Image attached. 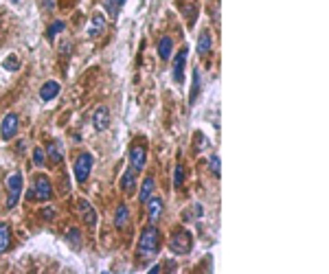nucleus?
I'll list each match as a JSON object with an SVG mask.
<instances>
[{"label":"nucleus","mask_w":329,"mask_h":274,"mask_svg":"<svg viewBox=\"0 0 329 274\" xmlns=\"http://www.w3.org/2000/svg\"><path fill=\"white\" fill-rule=\"evenodd\" d=\"M160 250V232L158 228L150 224V226H145L141 237H138V246H136V257L141 261H150L154 259L156 254Z\"/></svg>","instance_id":"obj_1"},{"label":"nucleus","mask_w":329,"mask_h":274,"mask_svg":"<svg viewBox=\"0 0 329 274\" xmlns=\"http://www.w3.org/2000/svg\"><path fill=\"white\" fill-rule=\"evenodd\" d=\"M53 197V187H51V178L44 176V173H38L35 178L31 180V187L27 191V200L31 202H46Z\"/></svg>","instance_id":"obj_2"},{"label":"nucleus","mask_w":329,"mask_h":274,"mask_svg":"<svg viewBox=\"0 0 329 274\" xmlns=\"http://www.w3.org/2000/svg\"><path fill=\"white\" fill-rule=\"evenodd\" d=\"M193 248V235L187 228H176L169 237V250L174 254H189Z\"/></svg>","instance_id":"obj_3"},{"label":"nucleus","mask_w":329,"mask_h":274,"mask_svg":"<svg viewBox=\"0 0 329 274\" xmlns=\"http://www.w3.org/2000/svg\"><path fill=\"white\" fill-rule=\"evenodd\" d=\"M93 162H95V158H93L90 152H81L75 158V162H72V173H75V180L79 182V185H84V182L88 180L90 171H93Z\"/></svg>","instance_id":"obj_4"},{"label":"nucleus","mask_w":329,"mask_h":274,"mask_svg":"<svg viewBox=\"0 0 329 274\" xmlns=\"http://www.w3.org/2000/svg\"><path fill=\"white\" fill-rule=\"evenodd\" d=\"M22 187H24V176L20 171H15V173H11V176L7 178V191H9L7 209H15V204H18L20 195H22Z\"/></svg>","instance_id":"obj_5"},{"label":"nucleus","mask_w":329,"mask_h":274,"mask_svg":"<svg viewBox=\"0 0 329 274\" xmlns=\"http://www.w3.org/2000/svg\"><path fill=\"white\" fill-rule=\"evenodd\" d=\"M145 165H147V143L136 140V143L130 147V167L134 171H143Z\"/></svg>","instance_id":"obj_6"},{"label":"nucleus","mask_w":329,"mask_h":274,"mask_svg":"<svg viewBox=\"0 0 329 274\" xmlns=\"http://www.w3.org/2000/svg\"><path fill=\"white\" fill-rule=\"evenodd\" d=\"M15 134H18V114H5L3 123H0V138L3 140H11Z\"/></svg>","instance_id":"obj_7"},{"label":"nucleus","mask_w":329,"mask_h":274,"mask_svg":"<svg viewBox=\"0 0 329 274\" xmlns=\"http://www.w3.org/2000/svg\"><path fill=\"white\" fill-rule=\"evenodd\" d=\"M178 9L185 15L189 27H193L195 20H197V13H200V5H197L195 0H178Z\"/></svg>","instance_id":"obj_8"},{"label":"nucleus","mask_w":329,"mask_h":274,"mask_svg":"<svg viewBox=\"0 0 329 274\" xmlns=\"http://www.w3.org/2000/svg\"><path fill=\"white\" fill-rule=\"evenodd\" d=\"M187 46L176 55V60H174V66H171V79H174V84H182L185 81V66H187Z\"/></svg>","instance_id":"obj_9"},{"label":"nucleus","mask_w":329,"mask_h":274,"mask_svg":"<svg viewBox=\"0 0 329 274\" xmlns=\"http://www.w3.org/2000/svg\"><path fill=\"white\" fill-rule=\"evenodd\" d=\"M147 206V220H150V224H156L160 217H162V211H164V204H162V197H156L152 195L150 200L145 202Z\"/></svg>","instance_id":"obj_10"},{"label":"nucleus","mask_w":329,"mask_h":274,"mask_svg":"<svg viewBox=\"0 0 329 274\" xmlns=\"http://www.w3.org/2000/svg\"><path fill=\"white\" fill-rule=\"evenodd\" d=\"M77 211L81 215V220H84V224L88 228H93L97 224V211L93 209V204H90L88 200H79L77 202Z\"/></svg>","instance_id":"obj_11"},{"label":"nucleus","mask_w":329,"mask_h":274,"mask_svg":"<svg viewBox=\"0 0 329 274\" xmlns=\"http://www.w3.org/2000/svg\"><path fill=\"white\" fill-rule=\"evenodd\" d=\"M93 125L97 132H103V130H108L110 127V112H108V107L105 105H99L95 114H93Z\"/></svg>","instance_id":"obj_12"},{"label":"nucleus","mask_w":329,"mask_h":274,"mask_svg":"<svg viewBox=\"0 0 329 274\" xmlns=\"http://www.w3.org/2000/svg\"><path fill=\"white\" fill-rule=\"evenodd\" d=\"M136 173H138V171H134L132 167L123 171V176H121V191H123L125 195L134 193V189H136Z\"/></svg>","instance_id":"obj_13"},{"label":"nucleus","mask_w":329,"mask_h":274,"mask_svg":"<svg viewBox=\"0 0 329 274\" xmlns=\"http://www.w3.org/2000/svg\"><path fill=\"white\" fill-rule=\"evenodd\" d=\"M44 154L48 156V162H51V165H60V162L64 160V147H62L60 140H53V143H48Z\"/></svg>","instance_id":"obj_14"},{"label":"nucleus","mask_w":329,"mask_h":274,"mask_svg":"<svg viewBox=\"0 0 329 274\" xmlns=\"http://www.w3.org/2000/svg\"><path fill=\"white\" fill-rule=\"evenodd\" d=\"M127 224H130V206L125 202H121L117 206V211H114V226L123 230V228H127Z\"/></svg>","instance_id":"obj_15"},{"label":"nucleus","mask_w":329,"mask_h":274,"mask_svg":"<svg viewBox=\"0 0 329 274\" xmlns=\"http://www.w3.org/2000/svg\"><path fill=\"white\" fill-rule=\"evenodd\" d=\"M60 90H62V86L51 79V81H46V84L40 88V99H42V101H53V99L60 95Z\"/></svg>","instance_id":"obj_16"},{"label":"nucleus","mask_w":329,"mask_h":274,"mask_svg":"<svg viewBox=\"0 0 329 274\" xmlns=\"http://www.w3.org/2000/svg\"><path fill=\"white\" fill-rule=\"evenodd\" d=\"M103 29H105V18L101 13H95L93 20H90V27H88V35L90 38H99L103 33Z\"/></svg>","instance_id":"obj_17"},{"label":"nucleus","mask_w":329,"mask_h":274,"mask_svg":"<svg viewBox=\"0 0 329 274\" xmlns=\"http://www.w3.org/2000/svg\"><path fill=\"white\" fill-rule=\"evenodd\" d=\"M211 46H213V40H211V33L209 29H204L200 33V38H197V55H209L211 53Z\"/></svg>","instance_id":"obj_18"},{"label":"nucleus","mask_w":329,"mask_h":274,"mask_svg":"<svg viewBox=\"0 0 329 274\" xmlns=\"http://www.w3.org/2000/svg\"><path fill=\"white\" fill-rule=\"evenodd\" d=\"M171 53H174V42H171V38H160V42H158V57L162 62H167L169 57H171Z\"/></svg>","instance_id":"obj_19"},{"label":"nucleus","mask_w":329,"mask_h":274,"mask_svg":"<svg viewBox=\"0 0 329 274\" xmlns=\"http://www.w3.org/2000/svg\"><path fill=\"white\" fill-rule=\"evenodd\" d=\"M152 195H154V178L147 176L143 180V185H141V191H138V200H141V204H145Z\"/></svg>","instance_id":"obj_20"},{"label":"nucleus","mask_w":329,"mask_h":274,"mask_svg":"<svg viewBox=\"0 0 329 274\" xmlns=\"http://www.w3.org/2000/svg\"><path fill=\"white\" fill-rule=\"evenodd\" d=\"M11 248V230L7 224L0 222V254L7 252Z\"/></svg>","instance_id":"obj_21"},{"label":"nucleus","mask_w":329,"mask_h":274,"mask_svg":"<svg viewBox=\"0 0 329 274\" xmlns=\"http://www.w3.org/2000/svg\"><path fill=\"white\" fill-rule=\"evenodd\" d=\"M200 86H202V81H200V70H193V84H191V93H189V105H195L197 101V97H200Z\"/></svg>","instance_id":"obj_22"},{"label":"nucleus","mask_w":329,"mask_h":274,"mask_svg":"<svg viewBox=\"0 0 329 274\" xmlns=\"http://www.w3.org/2000/svg\"><path fill=\"white\" fill-rule=\"evenodd\" d=\"M103 9H105V13L110 15V20H114L119 15V11H121L119 0H103Z\"/></svg>","instance_id":"obj_23"},{"label":"nucleus","mask_w":329,"mask_h":274,"mask_svg":"<svg viewBox=\"0 0 329 274\" xmlns=\"http://www.w3.org/2000/svg\"><path fill=\"white\" fill-rule=\"evenodd\" d=\"M66 239H68V244L75 248V250H79V248H81V235H79L77 228H68V230H66Z\"/></svg>","instance_id":"obj_24"},{"label":"nucleus","mask_w":329,"mask_h":274,"mask_svg":"<svg viewBox=\"0 0 329 274\" xmlns=\"http://www.w3.org/2000/svg\"><path fill=\"white\" fill-rule=\"evenodd\" d=\"M64 29H66V24H64L62 20H55V22L51 24V27H48V31H46V38H48V40H53V38L57 35V33H62Z\"/></svg>","instance_id":"obj_25"},{"label":"nucleus","mask_w":329,"mask_h":274,"mask_svg":"<svg viewBox=\"0 0 329 274\" xmlns=\"http://www.w3.org/2000/svg\"><path fill=\"white\" fill-rule=\"evenodd\" d=\"M33 165H35V167H44V165H46V154H44V149H40V147L33 149Z\"/></svg>","instance_id":"obj_26"},{"label":"nucleus","mask_w":329,"mask_h":274,"mask_svg":"<svg viewBox=\"0 0 329 274\" xmlns=\"http://www.w3.org/2000/svg\"><path fill=\"white\" fill-rule=\"evenodd\" d=\"M182 182H185V169H182V165H176V169H174V187L180 189L182 187Z\"/></svg>","instance_id":"obj_27"},{"label":"nucleus","mask_w":329,"mask_h":274,"mask_svg":"<svg viewBox=\"0 0 329 274\" xmlns=\"http://www.w3.org/2000/svg\"><path fill=\"white\" fill-rule=\"evenodd\" d=\"M3 68H5V70H18V68H20L18 57H15V55H9V57H7V60L3 62Z\"/></svg>","instance_id":"obj_28"},{"label":"nucleus","mask_w":329,"mask_h":274,"mask_svg":"<svg viewBox=\"0 0 329 274\" xmlns=\"http://www.w3.org/2000/svg\"><path fill=\"white\" fill-rule=\"evenodd\" d=\"M209 165H211V171L215 173V176H220V173H222V169H220V156H211Z\"/></svg>","instance_id":"obj_29"},{"label":"nucleus","mask_w":329,"mask_h":274,"mask_svg":"<svg viewBox=\"0 0 329 274\" xmlns=\"http://www.w3.org/2000/svg\"><path fill=\"white\" fill-rule=\"evenodd\" d=\"M40 215H42V220H46V222H51V220H53V215H55V209H53V206H48V209H44V211H40Z\"/></svg>","instance_id":"obj_30"},{"label":"nucleus","mask_w":329,"mask_h":274,"mask_svg":"<svg viewBox=\"0 0 329 274\" xmlns=\"http://www.w3.org/2000/svg\"><path fill=\"white\" fill-rule=\"evenodd\" d=\"M70 51H72V44H70V42H64V44H62V53H64V57H68Z\"/></svg>","instance_id":"obj_31"},{"label":"nucleus","mask_w":329,"mask_h":274,"mask_svg":"<svg viewBox=\"0 0 329 274\" xmlns=\"http://www.w3.org/2000/svg\"><path fill=\"white\" fill-rule=\"evenodd\" d=\"M53 3H55V0H44V9L46 11H53V7H55Z\"/></svg>","instance_id":"obj_32"},{"label":"nucleus","mask_w":329,"mask_h":274,"mask_svg":"<svg viewBox=\"0 0 329 274\" xmlns=\"http://www.w3.org/2000/svg\"><path fill=\"white\" fill-rule=\"evenodd\" d=\"M15 145H18V152H24V149H27V143H24V140H18Z\"/></svg>","instance_id":"obj_33"},{"label":"nucleus","mask_w":329,"mask_h":274,"mask_svg":"<svg viewBox=\"0 0 329 274\" xmlns=\"http://www.w3.org/2000/svg\"><path fill=\"white\" fill-rule=\"evenodd\" d=\"M123 5H125V0H119V7H123Z\"/></svg>","instance_id":"obj_34"},{"label":"nucleus","mask_w":329,"mask_h":274,"mask_svg":"<svg viewBox=\"0 0 329 274\" xmlns=\"http://www.w3.org/2000/svg\"><path fill=\"white\" fill-rule=\"evenodd\" d=\"M11 3H18V0H11Z\"/></svg>","instance_id":"obj_35"}]
</instances>
